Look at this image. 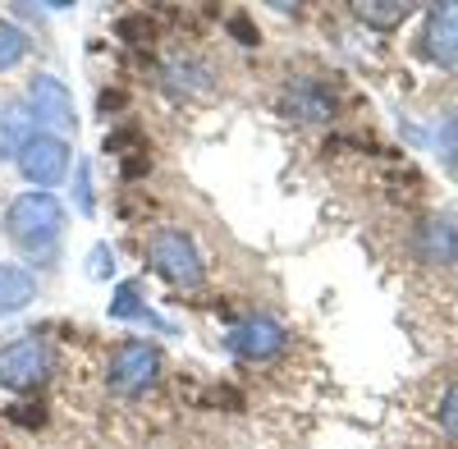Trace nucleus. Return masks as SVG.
<instances>
[{
  "mask_svg": "<svg viewBox=\"0 0 458 449\" xmlns=\"http://www.w3.org/2000/svg\"><path fill=\"white\" fill-rule=\"evenodd\" d=\"M69 142L55 138V133H37L28 147H23V157H19V174L32 183V189H51V183H60L69 174Z\"/></svg>",
  "mask_w": 458,
  "mask_h": 449,
  "instance_id": "39448f33",
  "label": "nucleus"
},
{
  "mask_svg": "<svg viewBox=\"0 0 458 449\" xmlns=\"http://www.w3.org/2000/svg\"><path fill=\"white\" fill-rule=\"evenodd\" d=\"M280 110L293 120V124H326L330 120V110H335V97L326 83H308V79H298L284 88L280 97Z\"/></svg>",
  "mask_w": 458,
  "mask_h": 449,
  "instance_id": "9d476101",
  "label": "nucleus"
},
{
  "mask_svg": "<svg viewBox=\"0 0 458 449\" xmlns=\"http://www.w3.org/2000/svg\"><path fill=\"white\" fill-rule=\"evenodd\" d=\"M5 239L32 257V261H47L55 257L60 239H64V207L60 198L32 189V193H19L10 207H5Z\"/></svg>",
  "mask_w": 458,
  "mask_h": 449,
  "instance_id": "f257e3e1",
  "label": "nucleus"
},
{
  "mask_svg": "<svg viewBox=\"0 0 458 449\" xmlns=\"http://www.w3.org/2000/svg\"><path fill=\"white\" fill-rule=\"evenodd\" d=\"M32 138H37V120H32L28 101H5L0 106V161H19Z\"/></svg>",
  "mask_w": 458,
  "mask_h": 449,
  "instance_id": "9b49d317",
  "label": "nucleus"
},
{
  "mask_svg": "<svg viewBox=\"0 0 458 449\" xmlns=\"http://www.w3.org/2000/svg\"><path fill=\"white\" fill-rule=\"evenodd\" d=\"M412 248L427 267H454L458 261V216H427L412 230Z\"/></svg>",
  "mask_w": 458,
  "mask_h": 449,
  "instance_id": "6e6552de",
  "label": "nucleus"
},
{
  "mask_svg": "<svg viewBox=\"0 0 458 449\" xmlns=\"http://www.w3.org/2000/svg\"><path fill=\"white\" fill-rule=\"evenodd\" d=\"M32 298H37V275L14 267V261H0V317L23 312Z\"/></svg>",
  "mask_w": 458,
  "mask_h": 449,
  "instance_id": "ddd939ff",
  "label": "nucleus"
},
{
  "mask_svg": "<svg viewBox=\"0 0 458 449\" xmlns=\"http://www.w3.org/2000/svg\"><path fill=\"white\" fill-rule=\"evenodd\" d=\"M110 317L114 321H147V326H157V330H170L157 312L147 308V298H142V284L138 280H129V284H120L110 293Z\"/></svg>",
  "mask_w": 458,
  "mask_h": 449,
  "instance_id": "4468645a",
  "label": "nucleus"
},
{
  "mask_svg": "<svg viewBox=\"0 0 458 449\" xmlns=\"http://www.w3.org/2000/svg\"><path fill=\"white\" fill-rule=\"evenodd\" d=\"M422 51L440 69H458V0L454 5H436L422 28Z\"/></svg>",
  "mask_w": 458,
  "mask_h": 449,
  "instance_id": "1a4fd4ad",
  "label": "nucleus"
},
{
  "mask_svg": "<svg viewBox=\"0 0 458 449\" xmlns=\"http://www.w3.org/2000/svg\"><path fill=\"white\" fill-rule=\"evenodd\" d=\"M436 152H440V161H445L449 170H458V110L440 124V133H436Z\"/></svg>",
  "mask_w": 458,
  "mask_h": 449,
  "instance_id": "f3484780",
  "label": "nucleus"
},
{
  "mask_svg": "<svg viewBox=\"0 0 458 449\" xmlns=\"http://www.w3.org/2000/svg\"><path fill=\"white\" fill-rule=\"evenodd\" d=\"M157 377H161V349L151 340L120 344V353H114L110 367H106V385L114 394H142V390H151Z\"/></svg>",
  "mask_w": 458,
  "mask_h": 449,
  "instance_id": "20e7f679",
  "label": "nucleus"
},
{
  "mask_svg": "<svg viewBox=\"0 0 458 449\" xmlns=\"http://www.w3.org/2000/svg\"><path fill=\"white\" fill-rule=\"evenodd\" d=\"M73 198H79V216H92V174H88V165H79V189H73Z\"/></svg>",
  "mask_w": 458,
  "mask_h": 449,
  "instance_id": "aec40b11",
  "label": "nucleus"
},
{
  "mask_svg": "<svg viewBox=\"0 0 458 449\" xmlns=\"http://www.w3.org/2000/svg\"><path fill=\"white\" fill-rule=\"evenodd\" d=\"M284 344H289V335H284V326L276 317H248V321H239L234 330L225 335V349L234 358H248V362L276 358Z\"/></svg>",
  "mask_w": 458,
  "mask_h": 449,
  "instance_id": "423d86ee",
  "label": "nucleus"
},
{
  "mask_svg": "<svg viewBox=\"0 0 458 449\" xmlns=\"http://www.w3.org/2000/svg\"><path fill=\"white\" fill-rule=\"evenodd\" d=\"M147 267L179 289L202 284V252H198L188 230H157L151 234L147 239Z\"/></svg>",
  "mask_w": 458,
  "mask_h": 449,
  "instance_id": "f03ea898",
  "label": "nucleus"
},
{
  "mask_svg": "<svg viewBox=\"0 0 458 449\" xmlns=\"http://www.w3.org/2000/svg\"><path fill=\"white\" fill-rule=\"evenodd\" d=\"M28 110L37 124H51L60 133H69L73 124H79V115H73V97L69 88L55 79V73H32L28 79Z\"/></svg>",
  "mask_w": 458,
  "mask_h": 449,
  "instance_id": "0eeeda50",
  "label": "nucleus"
},
{
  "mask_svg": "<svg viewBox=\"0 0 458 449\" xmlns=\"http://www.w3.org/2000/svg\"><path fill=\"white\" fill-rule=\"evenodd\" d=\"M110 271H114V252H110L106 243H97V248L88 252V275H92V280H106Z\"/></svg>",
  "mask_w": 458,
  "mask_h": 449,
  "instance_id": "6ab92c4d",
  "label": "nucleus"
},
{
  "mask_svg": "<svg viewBox=\"0 0 458 449\" xmlns=\"http://www.w3.org/2000/svg\"><path fill=\"white\" fill-rule=\"evenodd\" d=\"M28 51H32L28 32H19L10 19H0V73H5V69H14V64H19Z\"/></svg>",
  "mask_w": 458,
  "mask_h": 449,
  "instance_id": "2eb2a0df",
  "label": "nucleus"
},
{
  "mask_svg": "<svg viewBox=\"0 0 458 449\" xmlns=\"http://www.w3.org/2000/svg\"><path fill=\"white\" fill-rule=\"evenodd\" d=\"M440 427L458 440V381L445 390V399H440Z\"/></svg>",
  "mask_w": 458,
  "mask_h": 449,
  "instance_id": "a211bd4d",
  "label": "nucleus"
},
{
  "mask_svg": "<svg viewBox=\"0 0 458 449\" xmlns=\"http://www.w3.org/2000/svg\"><path fill=\"white\" fill-rule=\"evenodd\" d=\"M55 371V349L37 335L10 340L0 349V390H37Z\"/></svg>",
  "mask_w": 458,
  "mask_h": 449,
  "instance_id": "7ed1b4c3",
  "label": "nucleus"
},
{
  "mask_svg": "<svg viewBox=\"0 0 458 449\" xmlns=\"http://www.w3.org/2000/svg\"><path fill=\"white\" fill-rule=\"evenodd\" d=\"M161 88L170 97H198V92L211 88V69L202 60H193V55H170L161 64Z\"/></svg>",
  "mask_w": 458,
  "mask_h": 449,
  "instance_id": "f8f14e48",
  "label": "nucleus"
},
{
  "mask_svg": "<svg viewBox=\"0 0 458 449\" xmlns=\"http://www.w3.org/2000/svg\"><path fill=\"white\" fill-rule=\"evenodd\" d=\"M412 14V5H358V19L362 23H371V28H394V23H403Z\"/></svg>",
  "mask_w": 458,
  "mask_h": 449,
  "instance_id": "dca6fc26",
  "label": "nucleus"
}]
</instances>
